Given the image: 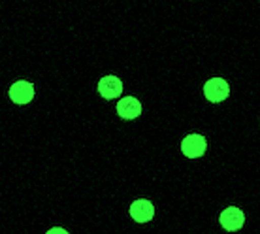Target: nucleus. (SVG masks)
<instances>
[{
  "label": "nucleus",
  "mask_w": 260,
  "mask_h": 234,
  "mask_svg": "<svg viewBox=\"0 0 260 234\" xmlns=\"http://www.w3.org/2000/svg\"><path fill=\"white\" fill-rule=\"evenodd\" d=\"M230 95V87L222 78H211L204 85V97L208 98L209 102L219 104L222 100H226Z\"/></svg>",
  "instance_id": "obj_1"
},
{
  "label": "nucleus",
  "mask_w": 260,
  "mask_h": 234,
  "mask_svg": "<svg viewBox=\"0 0 260 234\" xmlns=\"http://www.w3.org/2000/svg\"><path fill=\"white\" fill-rule=\"evenodd\" d=\"M219 223L221 227L228 232H234V230H240L245 223V214L241 212L240 208L236 206H230V208H224L219 215Z\"/></svg>",
  "instance_id": "obj_2"
},
{
  "label": "nucleus",
  "mask_w": 260,
  "mask_h": 234,
  "mask_svg": "<svg viewBox=\"0 0 260 234\" xmlns=\"http://www.w3.org/2000/svg\"><path fill=\"white\" fill-rule=\"evenodd\" d=\"M208 150V142H206V138L202 136V134H189V136L183 138L181 142V151L185 157H189V159H198L206 153Z\"/></svg>",
  "instance_id": "obj_3"
},
{
  "label": "nucleus",
  "mask_w": 260,
  "mask_h": 234,
  "mask_svg": "<svg viewBox=\"0 0 260 234\" xmlns=\"http://www.w3.org/2000/svg\"><path fill=\"white\" fill-rule=\"evenodd\" d=\"M8 95H10L12 102H15V104H19V106L28 104L34 98V85L30 83V81L19 79V81H15V83L10 87Z\"/></svg>",
  "instance_id": "obj_4"
},
{
  "label": "nucleus",
  "mask_w": 260,
  "mask_h": 234,
  "mask_svg": "<svg viewBox=\"0 0 260 234\" xmlns=\"http://www.w3.org/2000/svg\"><path fill=\"white\" fill-rule=\"evenodd\" d=\"M98 93L106 98V100H113L119 98L123 93V81L117 76H104L98 81Z\"/></svg>",
  "instance_id": "obj_5"
},
{
  "label": "nucleus",
  "mask_w": 260,
  "mask_h": 234,
  "mask_svg": "<svg viewBox=\"0 0 260 234\" xmlns=\"http://www.w3.org/2000/svg\"><path fill=\"white\" fill-rule=\"evenodd\" d=\"M155 215V206L145 198L134 200L130 204V217L136 223H149Z\"/></svg>",
  "instance_id": "obj_6"
},
{
  "label": "nucleus",
  "mask_w": 260,
  "mask_h": 234,
  "mask_svg": "<svg viewBox=\"0 0 260 234\" xmlns=\"http://www.w3.org/2000/svg\"><path fill=\"white\" fill-rule=\"evenodd\" d=\"M117 113L126 121H132L142 113V102L136 97H124L117 102Z\"/></svg>",
  "instance_id": "obj_7"
},
{
  "label": "nucleus",
  "mask_w": 260,
  "mask_h": 234,
  "mask_svg": "<svg viewBox=\"0 0 260 234\" xmlns=\"http://www.w3.org/2000/svg\"><path fill=\"white\" fill-rule=\"evenodd\" d=\"M46 234H70L66 228H62V227H53V228H49Z\"/></svg>",
  "instance_id": "obj_8"
}]
</instances>
